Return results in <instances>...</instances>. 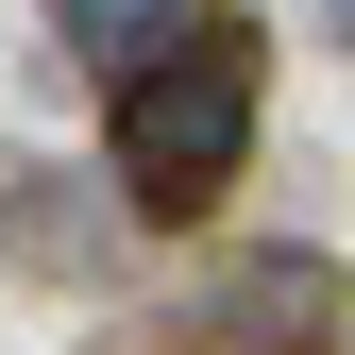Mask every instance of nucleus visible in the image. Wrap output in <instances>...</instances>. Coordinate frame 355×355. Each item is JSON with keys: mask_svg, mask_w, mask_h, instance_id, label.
Masks as SVG:
<instances>
[{"mask_svg": "<svg viewBox=\"0 0 355 355\" xmlns=\"http://www.w3.org/2000/svg\"><path fill=\"white\" fill-rule=\"evenodd\" d=\"M237 153H254V51L203 17L187 51H153L136 85H119V187H136L153 220H187V203L237 187Z\"/></svg>", "mask_w": 355, "mask_h": 355, "instance_id": "nucleus-1", "label": "nucleus"}, {"mask_svg": "<svg viewBox=\"0 0 355 355\" xmlns=\"http://www.w3.org/2000/svg\"><path fill=\"white\" fill-rule=\"evenodd\" d=\"M203 17H220V0H51V34H68V51L102 68V85H136L153 51H187Z\"/></svg>", "mask_w": 355, "mask_h": 355, "instance_id": "nucleus-2", "label": "nucleus"}, {"mask_svg": "<svg viewBox=\"0 0 355 355\" xmlns=\"http://www.w3.org/2000/svg\"><path fill=\"white\" fill-rule=\"evenodd\" d=\"M237 322H254V355H338V271L271 254V271H237Z\"/></svg>", "mask_w": 355, "mask_h": 355, "instance_id": "nucleus-3", "label": "nucleus"}, {"mask_svg": "<svg viewBox=\"0 0 355 355\" xmlns=\"http://www.w3.org/2000/svg\"><path fill=\"white\" fill-rule=\"evenodd\" d=\"M304 17H322V51H355V0H304Z\"/></svg>", "mask_w": 355, "mask_h": 355, "instance_id": "nucleus-4", "label": "nucleus"}]
</instances>
